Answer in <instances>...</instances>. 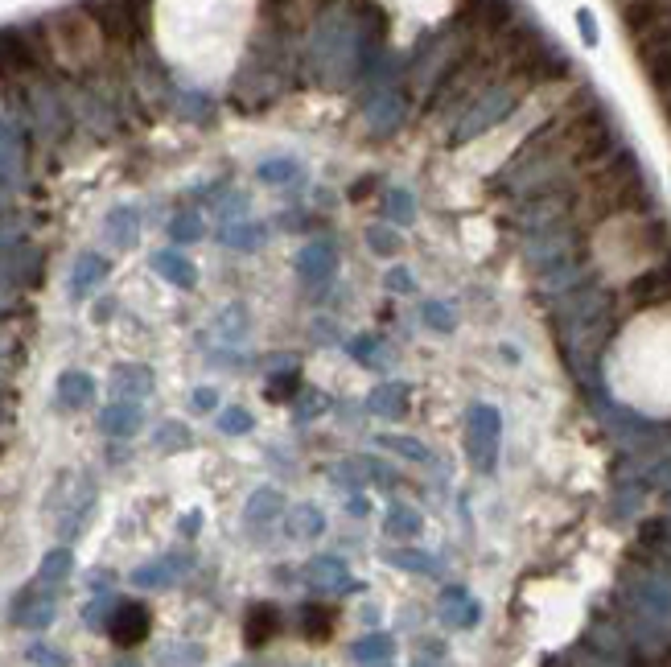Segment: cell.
Listing matches in <instances>:
<instances>
[{
  "label": "cell",
  "mask_w": 671,
  "mask_h": 667,
  "mask_svg": "<svg viewBox=\"0 0 671 667\" xmlns=\"http://www.w3.org/2000/svg\"><path fill=\"white\" fill-rule=\"evenodd\" d=\"M219 428H223V433H248L251 417L243 408H231V412H223V417H219Z\"/></svg>",
  "instance_id": "cell-13"
},
{
  "label": "cell",
  "mask_w": 671,
  "mask_h": 667,
  "mask_svg": "<svg viewBox=\"0 0 671 667\" xmlns=\"http://www.w3.org/2000/svg\"><path fill=\"white\" fill-rule=\"evenodd\" d=\"M387 532H392V535H416V532H421V519H416V511L395 507L392 519H387Z\"/></svg>",
  "instance_id": "cell-10"
},
{
  "label": "cell",
  "mask_w": 671,
  "mask_h": 667,
  "mask_svg": "<svg viewBox=\"0 0 671 667\" xmlns=\"http://www.w3.org/2000/svg\"><path fill=\"white\" fill-rule=\"evenodd\" d=\"M647 206H651V194H647L638 157L630 149H618L606 165L593 170V181H589L593 222L609 219V214H638V211H647Z\"/></svg>",
  "instance_id": "cell-1"
},
{
  "label": "cell",
  "mask_w": 671,
  "mask_h": 667,
  "mask_svg": "<svg viewBox=\"0 0 671 667\" xmlns=\"http://www.w3.org/2000/svg\"><path fill=\"white\" fill-rule=\"evenodd\" d=\"M144 631H149V618H144L141 605H124L116 618V639L124 642V647H132V642L144 639Z\"/></svg>",
  "instance_id": "cell-6"
},
{
  "label": "cell",
  "mask_w": 671,
  "mask_h": 667,
  "mask_svg": "<svg viewBox=\"0 0 671 667\" xmlns=\"http://www.w3.org/2000/svg\"><path fill=\"white\" fill-rule=\"evenodd\" d=\"M387 285H392V289H395V293H408V289H412V276H408V272H404V268H395V272H392V276H387Z\"/></svg>",
  "instance_id": "cell-18"
},
{
  "label": "cell",
  "mask_w": 671,
  "mask_h": 667,
  "mask_svg": "<svg viewBox=\"0 0 671 667\" xmlns=\"http://www.w3.org/2000/svg\"><path fill=\"white\" fill-rule=\"evenodd\" d=\"M280 631V610L277 605H256L248 610V647H268Z\"/></svg>",
  "instance_id": "cell-5"
},
{
  "label": "cell",
  "mask_w": 671,
  "mask_h": 667,
  "mask_svg": "<svg viewBox=\"0 0 671 667\" xmlns=\"http://www.w3.org/2000/svg\"><path fill=\"white\" fill-rule=\"evenodd\" d=\"M392 214L395 222H412V198L404 190H392Z\"/></svg>",
  "instance_id": "cell-16"
},
{
  "label": "cell",
  "mask_w": 671,
  "mask_h": 667,
  "mask_svg": "<svg viewBox=\"0 0 671 667\" xmlns=\"http://www.w3.org/2000/svg\"><path fill=\"white\" fill-rule=\"evenodd\" d=\"M301 631L309 634V639H326V634L334 631V614L326 610V605H309V610H305Z\"/></svg>",
  "instance_id": "cell-8"
},
{
  "label": "cell",
  "mask_w": 671,
  "mask_h": 667,
  "mask_svg": "<svg viewBox=\"0 0 671 667\" xmlns=\"http://www.w3.org/2000/svg\"><path fill=\"white\" fill-rule=\"evenodd\" d=\"M627 293H630V305H635V309H651V305H659V301H671V256L663 260L659 268H651V272L635 276Z\"/></svg>",
  "instance_id": "cell-4"
},
{
  "label": "cell",
  "mask_w": 671,
  "mask_h": 667,
  "mask_svg": "<svg viewBox=\"0 0 671 667\" xmlns=\"http://www.w3.org/2000/svg\"><path fill=\"white\" fill-rule=\"evenodd\" d=\"M367 243L379 251V256H395V251H400V235H395V231H384V227H371V231H367Z\"/></svg>",
  "instance_id": "cell-11"
},
{
  "label": "cell",
  "mask_w": 671,
  "mask_h": 667,
  "mask_svg": "<svg viewBox=\"0 0 671 667\" xmlns=\"http://www.w3.org/2000/svg\"><path fill=\"white\" fill-rule=\"evenodd\" d=\"M494 449H499V412L478 404L470 412V454L478 470H494Z\"/></svg>",
  "instance_id": "cell-2"
},
{
  "label": "cell",
  "mask_w": 671,
  "mask_h": 667,
  "mask_svg": "<svg viewBox=\"0 0 671 667\" xmlns=\"http://www.w3.org/2000/svg\"><path fill=\"white\" fill-rule=\"evenodd\" d=\"M297 396V375H280V379H272V387H268V400L272 404H280V400H293Z\"/></svg>",
  "instance_id": "cell-14"
},
{
  "label": "cell",
  "mask_w": 671,
  "mask_h": 667,
  "mask_svg": "<svg viewBox=\"0 0 671 667\" xmlns=\"http://www.w3.org/2000/svg\"><path fill=\"white\" fill-rule=\"evenodd\" d=\"M511 107H515V91H507V87H499V91H491V95L482 99V103L474 107V112H470L466 116V124L457 128L453 132V144H462V141H474L478 132H486V128L494 124V120H502L511 112Z\"/></svg>",
  "instance_id": "cell-3"
},
{
  "label": "cell",
  "mask_w": 671,
  "mask_h": 667,
  "mask_svg": "<svg viewBox=\"0 0 671 667\" xmlns=\"http://www.w3.org/2000/svg\"><path fill=\"white\" fill-rule=\"evenodd\" d=\"M663 112H667V124H671V91H663Z\"/></svg>",
  "instance_id": "cell-20"
},
{
  "label": "cell",
  "mask_w": 671,
  "mask_h": 667,
  "mask_svg": "<svg viewBox=\"0 0 671 667\" xmlns=\"http://www.w3.org/2000/svg\"><path fill=\"white\" fill-rule=\"evenodd\" d=\"M404 400H408V387L404 383H387L371 396V408L384 412V417H404Z\"/></svg>",
  "instance_id": "cell-7"
},
{
  "label": "cell",
  "mask_w": 671,
  "mask_h": 667,
  "mask_svg": "<svg viewBox=\"0 0 671 667\" xmlns=\"http://www.w3.org/2000/svg\"><path fill=\"white\" fill-rule=\"evenodd\" d=\"M297 173V165H264V178H288Z\"/></svg>",
  "instance_id": "cell-19"
},
{
  "label": "cell",
  "mask_w": 671,
  "mask_h": 667,
  "mask_svg": "<svg viewBox=\"0 0 671 667\" xmlns=\"http://www.w3.org/2000/svg\"><path fill=\"white\" fill-rule=\"evenodd\" d=\"M392 647L395 642L387 634H367V639L355 647V659H392Z\"/></svg>",
  "instance_id": "cell-9"
},
{
  "label": "cell",
  "mask_w": 671,
  "mask_h": 667,
  "mask_svg": "<svg viewBox=\"0 0 671 667\" xmlns=\"http://www.w3.org/2000/svg\"><path fill=\"white\" fill-rule=\"evenodd\" d=\"M424 318H429V326H437V329H453V309H445V305H424Z\"/></svg>",
  "instance_id": "cell-15"
},
{
  "label": "cell",
  "mask_w": 671,
  "mask_h": 667,
  "mask_svg": "<svg viewBox=\"0 0 671 667\" xmlns=\"http://www.w3.org/2000/svg\"><path fill=\"white\" fill-rule=\"evenodd\" d=\"M379 445H392V449H400L404 457L429 462V454H424V445H421V441H412V436H379Z\"/></svg>",
  "instance_id": "cell-12"
},
{
  "label": "cell",
  "mask_w": 671,
  "mask_h": 667,
  "mask_svg": "<svg viewBox=\"0 0 671 667\" xmlns=\"http://www.w3.org/2000/svg\"><path fill=\"white\" fill-rule=\"evenodd\" d=\"M395 564H404V569H421V573H437V561H429V556H392Z\"/></svg>",
  "instance_id": "cell-17"
}]
</instances>
